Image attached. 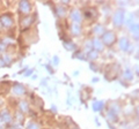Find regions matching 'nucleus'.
I'll use <instances>...</instances> for the list:
<instances>
[]
</instances>
